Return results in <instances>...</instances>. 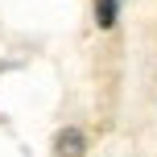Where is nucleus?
I'll use <instances>...</instances> for the list:
<instances>
[{
  "mask_svg": "<svg viewBox=\"0 0 157 157\" xmlns=\"http://www.w3.org/2000/svg\"><path fill=\"white\" fill-rule=\"evenodd\" d=\"M50 157H87V136L78 128H62L54 136V153Z\"/></svg>",
  "mask_w": 157,
  "mask_h": 157,
  "instance_id": "obj_1",
  "label": "nucleus"
},
{
  "mask_svg": "<svg viewBox=\"0 0 157 157\" xmlns=\"http://www.w3.org/2000/svg\"><path fill=\"white\" fill-rule=\"evenodd\" d=\"M95 21L103 29H112L116 25V0H95Z\"/></svg>",
  "mask_w": 157,
  "mask_h": 157,
  "instance_id": "obj_2",
  "label": "nucleus"
}]
</instances>
